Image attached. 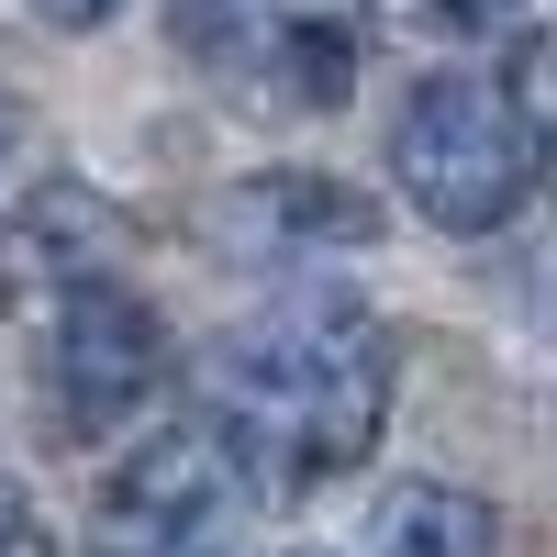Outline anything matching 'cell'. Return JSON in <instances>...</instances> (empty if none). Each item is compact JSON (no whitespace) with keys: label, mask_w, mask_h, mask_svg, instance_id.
<instances>
[{"label":"cell","mask_w":557,"mask_h":557,"mask_svg":"<svg viewBox=\"0 0 557 557\" xmlns=\"http://www.w3.org/2000/svg\"><path fill=\"white\" fill-rule=\"evenodd\" d=\"M212 391H223L212 424L235 435L246 469H268L278 491L346 480L380 457L391 424V323L346 290H301L212 346Z\"/></svg>","instance_id":"1"},{"label":"cell","mask_w":557,"mask_h":557,"mask_svg":"<svg viewBox=\"0 0 557 557\" xmlns=\"http://www.w3.org/2000/svg\"><path fill=\"white\" fill-rule=\"evenodd\" d=\"M112 557H212V546H112Z\"/></svg>","instance_id":"10"},{"label":"cell","mask_w":557,"mask_h":557,"mask_svg":"<svg viewBox=\"0 0 557 557\" xmlns=\"http://www.w3.org/2000/svg\"><path fill=\"white\" fill-rule=\"evenodd\" d=\"M0 557H57V524L34 513L23 480H0Z\"/></svg>","instance_id":"8"},{"label":"cell","mask_w":557,"mask_h":557,"mask_svg":"<svg viewBox=\"0 0 557 557\" xmlns=\"http://www.w3.org/2000/svg\"><path fill=\"white\" fill-rule=\"evenodd\" d=\"M0 146H12V112H0Z\"/></svg>","instance_id":"11"},{"label":"cell","mask_w":557,"mask_h":557,"mask_svg":"<svg viewBox=\"0 0 557 557\" xmlns=\"http://www.w3.org/2000/svg\"><path fill=\"white\" fill-rule=\"evenodd\" d=\"M235 480H246V457L223 424H157L101 480V524L112 546H212V524L235 513Z\"/></svg>","instance_id":"4"},{"label":"cell","mask_w":557,"mask_h":557,"mask_svg":"<svg viewBox=\"0 0 557 557\" xmlns=\"http://www.w3.org/2000/svg\"><path fill=\"white\" fill-rule=\"evenodd\" d=\"M45 380H57V412L78 435L146 412L168 391V323H157V301L123 290V278H67L57 323H45Z\"/></svg>","instance_id":"3"},{"label":"cell","mask_w":557,"mask_h":557,"mask_svg":"<svg viewBox=\"0 0 557 557\" xmlns=\"http://www.w3.org/2000/svg\"><path fill=\"white\" fill-rule=\"evenodd\" d=\"M34 12H45V23H67V34H89V23H112L123 0H34Z\"/></svg>","instance_id":"9"},{"label":"cell","mask_w":557,"mask_h":557,"mask_svg":"<svg viewBox=\"0 0 557 557\" xmlns=\"http://www.w3.org/2000/svg\"><path fill=\"white\" fill-rule=\"evenodd\" d=\"M546 12H557V0H546Z\"/></svg>","instance_id":"12"},{"label":"cell","mask_w":557,"mask_h":557,"mask_svg":"<svg viewBox=\"0 0 557 557\" xmlns=\"http://www.w3.org/2000/svg\"><path fill=\"white\" fill-rule=\"evenodd\" d=\"M401 12L424 23V34H457V45H469V34H502L524 0H401Z\"/></svg>","instance_id":"7"},{"label":"cell","mask_w":557,"mask_h":557,"mask_svg":"<svg viewBox=\"0 0 557 557\" xmlns=\"http://www.w3.org/2000/svg\"><path fill=\"white\" fill-rule=\"evenodd\" d=\"M368 557H502V513L457 480H391L368 513Z\"/></svg>","instance_id":"6"},{"label":"cell","mask_w":557,"mask_h":557,"mask_svg":"<svg viewBox=\"0 0 557 557\" xmlns=\"http://www.w3.org/2000/svg\"><path fill=\"white\" fill-rule=\"evenodd\" d=\"M391 190L435 235H502L535 201V123L480 67H424L391 112Z\"/></svg>","instance_id":"2"},{"label":"cell","mask_w":557,"mask_h":557,"mask_svg":"<svg viewBox=\"0 0 557 557\" xmlns=\"http://www.w3.org/2000/svg\"><path fill=\"white\" fill-rule=\"evenodd\" d=\"M223 246L235 257H346V246H368V201L323 168H257L223 190Z\"/></svg>","instance_id":"5"}]
</instances>
